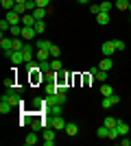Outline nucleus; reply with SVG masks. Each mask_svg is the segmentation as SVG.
I'll return each instance as SVG.
<instances>
[{
	"label": "nucleus",
	"instance_id": "6e6552de",
	"mask_svg": "<svg viewBox=\"0 0 131 146\" xmlns=\"http://www.w3.org/2000/svg\"><path fill=\"white\" fill-rule=\"evenodd\" d=\"M22 52H24V61H26V63L35 59V50H33V46H31V44H24V48H22Z\"/></svg>",
	"mask_w": 131,
	"mask_h": 146
},
{
	"label": "nucleus",
	"instance_id": "393cba45",
	"mask_svg": "<svg viewBox=\"0 0 131 146\" xmlns=\"http://www.w3.org/2000/svg\"><path fill=\"white\" fill-rule=\"evenodd\" d=\"M50 70H53V72H61V61L53 59V61H50Z\"/></svg>",
	"mask_w": 131,
	"mask_h": 146
},
{
	"label": "nucleus",
	"instance_id": "f257e3e1",
	"mask_svg": "<svg viewBox=\"0 0 131 146\" xmlns=\"http://www.w3.org/2000/svg\"><path fill=\"white\" fill-rule=\"evenodd\" d=\"M55 137H57V129L53 127L44 129V146H55Z\"/></svg>",
	"mask_w": 131,
	"mask_h": 146
},
{
	"label": "nucleus",
	"instance_id": "c756f323",
	"mask_svg": "<svg viewBox=\"0 0 131 146\" xmlns=\"http://www.w3.org/2000/svg\"><path fill=\"white\" fill-rule=\"evenodd\" d=\"M94 79H96V81H100V83H105V81H107V72H105V70H98Z\"/></svg>",
	"mask_w": 131,
	"mask_h": 146
},
{
	"label": "nucleus",
	"instance_id": "2f4dec72",
	"mask_svg": "<svg viewBox=\"0 0 131 146\" xmlns=\"http://www.w3.org/2000/svg\"><path fill=\"white\" fill-rule=\"evenodd\" d=\"M22 48H24L22 39H20V37H13V50H22Z\"/></svg>",
	"mask_w": 131,
	"mask_h": 146
},
{
	"label": "nucleus",
	"instance_id": "c03bdc74",
	"mask_svg": "<svg viewBox=\"0 0 131 146\" xmlns=\"http://www.w3.org/2000/svg\"><path fill=\"white\" fill-rule=\"evenodd\" d=\"M129 11H131V5H129Z\"/></svg>",
	"mask_w": 131,
	"mask_h": 146
},
{
	"label": "nucleus",
	"instance_id": "37998d69",
	"mask_svg": "<svg viewBox=\"0 0 131 146\" xmlns=\"http://www.w3.org/2000/svg\"><path fill=\"white\" fill-rule=\"evenodd\" d=\"M15 2H22V5H24V2H26V0H15Z\"/></svg>",
	"mask_w": 131,
	"mask_h": 146
},
{
	"label": "nucleus",
	"instance_id": "473e14b6",
	"mask_svg": "<svg viewBox=\"0 0 131 146\" xmlns=\"http://www.w3.org/2000/svg\"><path fill=\"white\" fill-rule=\"evenodd\" d=\"M59 55H61L59 46H55V44H53V48H50V57H53V59H59Z\"/></svg>",
	"mask_w": 131,
	"mask_h": 146
},
{
	"label": "nucleus",
	"instance_id": "39448f33",
	"mask_svg": "<svg viewBox=\"0 0 131 146\" xmlns=\"http://www.w3.org/2000/svg\"><path fill=\"white\" fill-rule=\"evenodd\" d=\"M29 81H31V85L42 83V81H44V72H42V70H33V72H29Z\"/></svg>",
	"mask_w": 131,
	"mask_h": 146
},
{
	"label": "nucleus",
	"instance_id": "5701e85b",
	"mask_svg": "<svg viewBox=\"0 0 131 146\" xmlns=\"http://www.w3.org/2000/svg\"><path fill=\"white\" fill-rule=\"evenodd\" d=\"M46 111H48L50 116H61V105H53V107H48Z\"/></svg>",
	"mask_w": 131,
	"mask_h": 146
},
{
	"label": "nucleus",
	"instance_id": "9d476101",
	"mask_svg": "<svg viewBox=\"0 0 131 146\" xmlns=\"http://www.w3.org/2000/svg\"><path fill=\"white\" fill-rule=\"evenodd\" d=\"M35 22H37V20H35L33 13H24V15H22V26H35Z\"/></svg>",
	"mask_w": 131,
	"mask_h": 146
},
{
	"label": "nucleus",
	"instance_id": "a878e982",
	"mask_svg": "<svg viewBox=\"0 0 131 146\" xmlns=\"http://www.w3.org/2000/svg\"><path fill=\"white\" fill-rule=\"evenodd\" d=\"M0 5H2V9H7V11H11L13 7H15V0H0Z\"/></svg>",
	"mask_w": 131,
	"mask_h": 146
},
{
	"label": "nucleus",
	"instance_id": "0eeeda50",
	"mask_svg": "<svg viewBox=\"0 0 131 146\" xmlns=\"http://www.w3.org/2000/svg\"><path fill=\"white\" fill-rule=\"evenodd\" d=\"M7 20H9V22H11V24H22V15H20L18 11H7V15H5Z\"/></svg>",
	"mask_w": 131,
	"mask_h": 146
},
{
	"label": "nucleus",
	"instance_id": "2eb2a0df",
	"mask_svg": "<svg viewBox=\"0 0 131 146\" xmlns=\"http://www.w3.org/2000/svg\"><path fill=\"white\" fill-rule=\"evenodd\" d=\"M35 57H37V61H48V57H50V50H46V48H37Z\"/></svg>",
	"mask_w": 131,
	"mask_h": 146
},
{
	"label": "nucleus",
	"instance_id": "f8f14e48",
	"mask_svg": "<svg viewBox=\"0 0 131 146\" xmlns=\"http://www.w3.org/2000/svg\"><path fill=\"white\" fill-rule=\"evenodd\" d=\"M116 129H118L120 137H122V135H129V131H131V127H129V124H127V122H122V120H118V124H116Z\"/></svg>",
	"mask_w": 131,
	"mask_h": 146
},
{
	"label": "nucleus",
	"instance_id": "ddd939ff",
	"mask_svg": "<svg viewBox=\"0 0 131 146\" xmlns=\"http://www.w3.org/2000/svg\"><path fill=\"white\" fill-rule=\"evenodd\" d=\"M63 131H66V133H68L70 137H74V135L79 133V124H74V122H68V124H66V129H63Z\"/></svg>",
	"mask_w": 131,
	"mask_h": 146
},
{
	"label": "nucleus",
	"instance_id": "a18cd8bd",
	"mask_svg": "<svg viewBox=\"0 0 131 146\" xmlns=\"http://www.w3.org/2000/svg\"><path fill=\"white\" fill-rule=\"evenodd\" d=\"M129 135H131V131H129Z\"/></svg>",
	"mask_w": 131,
	"mask_h": 146
},
{
	"label": "nucleus",
	"instance_id": "1a4fd4ad",
	"mask_svg": "<svg viewBox=\"0 0 131 146\" xmlns=\"http://www.w3.org/2000/svg\"><path fill=\"white\" fill-rule=\"evenodd\" d=\"M37 142H39L37 131H33V129H31V133H29V135L24 137V144H26V146H33V144H37Z\"/></svg>",
	"mask_w": 131,
	"mask_h": 146
},
{
	"label": "nucleus",
	"instance_id": "6ab92c4d",
	"mask_svg": "<svg viewBox=\"0 0 131 146\" xmlns=\"http://www.w3.org/2000/svg\"><path fill=\"white\" fill-rule=\"evenodd\" d=\"M100 107L112 109V107H116V103H114V98H112V96H103V103H100Z\"/></svg>",
	"mask_w": 131,
	"mask_h": 146
},
{
	"label": "nucleus",
	"instance_id": "a19ab883",
	"mask_svg": "<svg viewBox=\"0 0 131 146\" xmlns=\"http://www.w3.org/2000/svg\"><path fill=\"white\" fill-rule=\"evenodd\" d=\"M120 144H122V146H129V144H131V140H127V135H122V140H120Z\"/></svg>",
	"mask_w": 131,
	"mask_h": 146
},
{
	"label": "nucleus",
	"instance_id": "7c9ffc66",
	"mask_svg": "<svg viewBox=\"0 0 131 146\" xmlns=\"http://www.w3.org/2000/svg\"><path fill=\"white\" fill-rule=\"evenodd\" d=\"M120 137V133H118V129L114 127V129H109V135H107V140H118Z\"/></svg>",
	"mask_w": 131,
	"mask_h": 146
},
{
	"label": "nucleus",
	"instance_id": "ea45409f",
	"mask_svg": "<svg viewBox=\"0 0 131 146\" xmlns=\"http://www.w3.org/2000/svg\"><path fill=\"white\" fill-rule=\"evenodd\" d=\"M35 2H37V7H46V9H48V5H50V0H35Z\"/></svg>",
	"mask_w": 131,
	"mask_h": 146
},
{
	"label": "nucleus",
	"instance_id": "e433bc0d",
	"mask_svg": "<svg viewBox=\"0 0 131 146\" xmlns=\"http://www.w3.org/2000/svg\"><path fill=\"white\" fill-rule=\"evenodd\" d=\"M39 70H42V72L50 70V61H39Z\"/></svg>",
	"mask_w": 131,
	"mask_h": 146
},
{
	"label": "nucleus",
	"instance_id": "c9c22d12",
	"mask_svg": "<svg viewBox=\"0 0 131 146\" xmlns=\"http://www.w3.org/2000/svg\"><path fill=\"white\" fill-rule=\"evenodd\" d=\"M100 11H112V2H109V0H105V2H100Z\"/></svg>",
	"mask_w": 131,
	"mask_h": 146
},
{
	"label": "nucleus",
	"instance_id": "58836bf2",
	"mask_svg": "<svg viewBox=\"0 0 131 146\" xmlns=\"http://www.w3.org/2000/svg\"><path fill=\"white\" fill-rule=\"evenodd\" d=\"M114 44H116V50H125V42H120V39H114Z\"/></svg>",
	"mask_w": 131,
	"mask_h": 146
},
{
	"label": "nucleus",
	"instance_id": "c85d7f7f",
	"mask_svg": "<svg viewBox=\"0 0 131 146\" xmlns=\"http://www.w3.org/2000/svg\"><path fill=\"white\" fill-rule=\"evenodd\" d=\"M37 48H46V50H50V48H53V44H50L48 39H39V42H37Z\"/></svg>",
	"mask_w": 131,
	"mask_h": 146
},
{
	"label": "nucleus",
	"instance_id": "aec40b11",
	"mask_svg": "<svg viewBox=\"0 0 131 146\" xmlns=\"http://www.w3.org/2000/svg\"><path fill=\"white\" fill-rule=\"evenodd\" d=\"M103 124H105L107 129H114L116 124H118V118H114V116H107L105 120H103Z\"/></svg>",
	"mask_w": 131,
	"mask_h": 146
},
{
	"label": "nucleus",
	"instance_id": "f3484780",
	"mask_svg": "<svg viewBox=\"0 0 131 146\" xmlns=\"http://www.w3.org/2000/svg\"><path fill=\"white\" fill-rule=\"evenodd\" d=\"M46 13H48L46 7H37V9L33 11V15H35V20H44V18H46Z\"/></svg>",
	"mask_w": 131,
	"mask_h": 146
},
{
	"label": "nucleus",
	"instance_id": "f03ea898",
	"mask_svg": "<svg viewBox=\"0 0 131 146\" xmlns=\"http://www.w3.org/2000/svg\"><path fill=\"white\" fill-rule=\"evenodd\" d=\"M66 124H68V122L63 120L61 116H50V127H53V129L61 131V129H66Z\"/></svg>",
	"mask_w": 131,
	"mask_h": 146
},
{
	"label": "nucleus",
	"instance_id": "4468645a",
	"mask_svg": "<svg viewBox=\"0 0 131 146\" xmlns=\"http://www.w3.org/2000/svg\"><path fill=\"white\" fill-rule=\"evenodd\" d=\"M96 22H98L100 26H105V24H109V13H107V11H100L98 15H96Z\"/></svg>",
	"mask_w": 131,
	"mask_h": 146
},
{
	"label": "nucleus",
	"instance_id": "423d86ee",
	"mask_svg": "<svg viewBox=\"0 0 131 146\" xmlns=\"http://www.w3.org/2000/svg\"><path fill=\"white\" fill-rule=\"evenodd\" d=\"M11 109H13V105L9 103V98H7L5 94H2V98H0V113L5 116V113H9Z\"/></svg>",
	"mask_w": 131,
	"mask_h": 146
},
{
	"label": "nucleus",
	"instance_id": "72a5a7b5",
	"mask_svg": "<svg viewBox=\"0 0 131 146\" xmlns=\"http://www.w3.org/2000/svg\"><path fill=\"white\" fill-rule=\"evenodd\" d=\"M5 87H15V76H13V74L5 79Z\"/></svg>",
	"mask_w": 131,
	"mask_h": 146
},
{
	"label": "nucleus",
	"instance_id": "20e7f679",
	"mask_svg": "<svg viewBox=\"0 0 131 146\" xmlns=\"http://www.w3.org/2000/svg\"><path fill=\"white\" fill-rule=\"evenodd\" d=\"M100 52L105 57H112L114 52H116V44L114 42H103V46H100Z\"/></svg>",
	"mask_w": 131,
	"mask_h": 146
},
{
	"label": "nucleus",
	"instance_id": "cd10ccee",
	"mask_svg": "<svg viewBox=\"0 0 131 146\" xmlns=\"http://www.w3.org/2000/svg\"><path fill=\"white\" fill-rule=\"evenodd\" d=\"M96 135H98V137H107V135H109V129H107L105 124H103V127H98V129H96Z\"/></svg>",
	"mask_w": 131,
	"mask_h": 146
},
{
	"label": "nucleus",
	"instance_id": "4c0bfd02",
	"mask_svg": "<svg viewBox=\"0 0 131 146\" xmlns=\"http://www.w3.org/2000/svg\"><path fill=\"white\" fill-rule=\"evenodd\" d=\"M90 11H92V15L96 18V15L100 13V5H92V7H90Z\"/></svg>",
	"mask_w": 131,
	"mask_h": 146
},
{
	"label": "nucleus",
	"instance_id": "412c9836",
	"mask_svg": "<svg viewBox=\"0 0 131 146\" xmlns=\"http://www.w3.org/2000/svg\"><path fill=\"white\" fill-rule=\"evenodd\" d=\"M100 94H103V96H112V94H116V92H114V87L109 85V83H103V87H100Z\"/></svg>",
	"mask_w": 131,
	"mask_h": 146
},
{
	"label": "nucleus",
	"instance_id": "dca6fc26",
	"mask_svg": "<svg viewBox=\"0 0 131 146\" xmlns=\"http://www.w3.org/2000/svg\"><path fill=\"white\" fill-rule=\"evenodd\" d=\"M98 68H100V70H105V72H107V70H112V68H114L112 57H105V59H103V61L98 63Z\"/></svg>",
	"mask_w": 131,
	"mask_h": 146
},
{
	"label": "nucleus",
	"instance_id": "9b49d317",
	"mask_svg": "<svg viewBox=\"0 0 131 146\" xmlns=\"http://www.w3.org/2000/svg\"><path fill=\"white\" fill-rule=\"evenodd\" d=\"M37 35L33 26H22V39H33V37Z\"/></svg>",
	"mask_w": 131,
	"mask_h": 146
},
{
	"label": "nucleus",
	"instance_id": "f704fd0d",
	"mask_svg": "<svg viewBox=\"0 0 131 146\" xmlns=\"http://www.w3.org/2000/svg\"><path fill=\"white\" fill-rule=\"evenodd\" d=\"M57 100H59V105H63L68 100V94H66V92H57Z\"/></svg>",
	"mask_w": 131,
	"mask_h": 146
},
{
	"label": "nucleus",
	"instance_id": "7ed1b4c3",
	"mask_svg": "<svg viewBox=\"0 0 131 146\" xmlns=\"http://www.w3.org/2000/svg\"><path fill=\"white\" fill-rule=\"evenodd\" d=\"M9 61H11L13 66H22V63H26V61H24V52H22V50H13V55L9 57Z\"/></svg>",
	"mask_w": 131,
	"mask_h": 146
},
{
	"label": "nucleus",
	"instance_id": "49530a36",
	"mask_svg": "<svg viewBox=\"0 0 131 146\" xmlns=\"http://www.w3.org/2000/svg\"><path fill=\"white\" fill-rule=\"evenodd\" d=\"M129 2H131V0H129Z\"/></svg>",
	"mask_w": 131,
	"mask_h": 146
},
{
	"label": "nucleus",
	"instance_id": "b1692460",
	"mask_svg": "<svg viewBox=\"0 0 131 146\" xmlns=\"http://www.w3.org/2000/svg\"><path fill=\"white\" fill-rule=\"evenodd\" d=\"M129 0H116V9H120V11H127L129 9Z\"/></svg>",
	"mask_w": 131,
	"mask_h": 146
},
{
	"label": "nucleus",
	"instance_id": "bb28decb",
	"mask_svg": "<svg viewBox=\"0 0 131 146\" xmlns=\"http://www.w3.org/2000/svg\"><path fill=\"white\" fill-rule=\"evenodd\" d=\"M9 29H11V22H9V20H0V31H2V33H9Z\"/></svg>",
	"mask_w": 131,
	"mask_h": 146
},
{
	"label": "nucleus",
	"instance_id": "79ce46f5",
	"mask_svg": "<svg viewBox=\"0 0 131 146\" xmlns=\"http://www.w3.org/2000/svg\"><path fill=\"white\" fill-rule=\"evenodd\" d=\"M76 2H81V5H87V2H90V0H76Z\"/></svg>",
	"mask_w": 131,
	"mask_h": 146
},
{
	"label": "nucleus",
	"instance_id": "4be33fe9",
	"mask_svg": "<svg viewBox=\"0 0 131 146\" xmlns=\"http://www.w3.org/2000/svg\"><path fill=\"white\" fill-rule=\"evenodd\" d=\"M33 29H35V33H37V35H42L44 31H46V22H44V20H37V22H35V26H33Z\"/></svg>",
	"mask_w": 131,
	"mask_h": 146
},
{
	"label": "nucleus",
	"instance_id": "a211bd4d",
	"mask_svg": "<svg viewBox=\"0 0 131 146\" xmlns=\"http://www.w3.org/2000/svg\"><path fill=\"white\" fill-rule=\"evenodd\" d=\"M9 35H11V37H20V35H22V24H11Z\"/></svg>",
	"mask_w": 131,
	"mask_h": 146
}]
</instances>
